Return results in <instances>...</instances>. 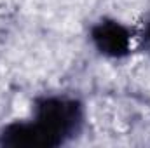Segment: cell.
Returning a JSON list of instances; mask_svg holds the SVG:
<instances>
[{"label": "cell", "instance_id": "obj_1", "mask_svg": "<svg viewBox=\"0 0 150 148\" xmlns=\"http://www.w3.org/2000/svg\"><path fill=\"white\" fill-rule=\"evenodd\" d=\"M82 110L75 99L44 98L35 106L33 122L11 124L0 134L5 147H58L79 132Z\"/></svg>", "mask_w": 150, "mask_h": 148}, {"label": "cell", "instance_id": "obj_2", "mask_svg": "<svg viewBox=\"0 0 150 148\" xmlns=\"http://www.w3.org/2000/svg\"><path fill=\"white\" fill-rule=\"evenodd\" d=\"M91 37L94 45L98 47L100 52H103L105 56L110 58H122L129 52L131 47V33L129 30L112 19H105L100 21L93 32Z\"/></svg>", "mask_w": 150, "mask_h": 148}, {"label": "cell", "instance_id": "obj_3", "mask_svg": "<svg viewBox=\"0 0 150 148\" xmlns=\"http://www.w3.org/2000/svg\"><path fill=\"white\" fill-rule=\"evenodd\" d=\"M145 38H147L149 47H150V21H149V25H147V30H145Z\"/></svg>", "mask_w": 150, "mask_h": 148}]
</instances>
